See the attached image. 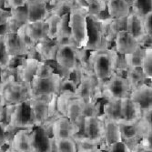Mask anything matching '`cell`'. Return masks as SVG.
Segmentation results:
<instances>
[{
  "mask_svg": "<svg viewBox=\"0 0 152 152\" xmlns=\"http://www.w3.org/2000/svg\"><path fill=\"white\" fill-rule=\"evenodd\" d=\"M118 54L115 48L90 51L88 66L91 74L99 81H105L116 73Z\"/></svg>",
  "mask_w": 152,
  "mask_h": 152,
  "instance_id": "obj_1",
  "label": "cell"
},
{
  "mask_svg": "<svg viewBox=\"0 0 152 152\" xmlns=\"http://www.w3.org/2000/svg\"><path fill=\"white\" fill-rule=\"evenodd\" d=\"M86 51V49L77 48L73 45H65L58 48L54 61L63 70V74L60 75L61 77H66L71 71L77 68L88 69Z\"/></svg>",
  "mask_w": 152,
  "mask_h": 152,
  "instance_id": "obj_2",
  "label": "cell"
},
{
  "mask_svg": "<svg viewBox=\"0 0 152 152\" xmlns=\"http://www.w3.org/2000/svg\"><path fill=\"white\" fill-rule=\"evenodd\" d=\"M107 18L91 17L87 15L88 23V44L86 50L96 51L108 48L106 35V23Z\"/></svg>",
  "mask_w": 152,
  "mask_h": 152,
  "instance_id": "obj_3",
  "label": "cell"
},
{
  "mask_svg": "<svg viewBox=\"0 0 152 152\" xmlns=\"http://www.w3.org/2000/svg\"><path fill=\"white\" fill-rule=\"evenodd\" d=\"M68 26L71 38L77 48L85 49L88 44L87 13L78 7H74L68 17Z\"/></svg>",
  "mask_w": 152,
  "mask_h": 152,
  "instance_id": "obj_4",
  "label": "cell"
},
{
  "mask_svg": "<svg viewBox=\"0 0 152 152\" xmlns=\"http://www.w3.org/2000/svg\"><path fill=\"white\" fill-rule=\"evenodd\" d=\"M26 25L20 26L16 33H4L7 52L12 58L26 56L35 45L26 34Z\"/></svg>",
  "mask_w": 152,
  "mask_h": 152,
  "instance_id": "obj_5",
  "label": "cell"
},
{
  "mask_svg": "<svg viewBox=\"0 0 152 152\" xmlns=\"http://www.w3.org/2000/svg\"><path fill=\"white\" fill-rule=\"evenodd\" d=\"M61 79L60 74L58 72H55L53 75L44 78L34 77L30 82L32 98H51L54 95H58Z\"/></svg>",
  "mask_w": 152,
  "mask_h": 152,
  "instance_id": "obj_6",
  "label": "cell"
},
{
  "mask_svg": "<svg viewBox=\"0 0 152 152\" xmlns=\"http://www.w3.org/2000/svg\"><path fill=\"white\" fill-rule=\"evenodd\" d=\"M6 105H17L29 100L32 98L30 84L13 81L0 86Z\"/></svg>",
  "mask_w": 152,
  "mask_h": 152,
  "instance_id": "obj_7",
  "label": "cell"
},
{
  "mask_svg": "<svg viewBox=\"0 0 152 152\" xmlns=\"http://www.w3.org/2000/svg\"><path fill=\"white\" fill-rule=\"evenodd\" d=\"M130 91L131 88L127 78L115 73L111 77L103 81L102 99H121L129 96Z\"/></svg>",
  "mask_w": 152,
  "mask_h": 152,
  "instance_id": "obj_8",
  "label": "cell"
},
{
  "mask_svg": "<svg viewBox=\"0 0 152 152\" xmlns=\"http://www.w3.org/2000/svg\"><path fill=\"white\" fill-rule=\"evenodd\" d=\"M7 126L11 130L16 131L18 129H31L34 128L29 100L14 105Z\"/></svg>",
  "mask_w": 152,
  "mask_h": 152,
  "instance_id": "obj_9",
  "label": "cell"
},
{
  "mask_svg": "<svg viewBox=\"0 0 152 152\" xmlns=\"http://www.w3.org/2000/svg\"><path fill=\"white\" fill-rule=\"evenodd\" d=\"M51 124L34 127L30 129L32 152H51L53 137L50 130Z\"/></svg>",
  "mask_w": 152,
  "mask_h": 152,
  "instance_id": "obj_10",
  "label": "cell"
},
{
  "mask_svg": "<svg viewBox=\"0 0 152 152\" xmlns=\"http://www.w3.org/2000/svg\"><path fill=\"white\" fill-rule=\"evenodd\" d=\"M51 135L55 140L74 137L80 133V127L66 117L60 116L54 119L50 126Z\"/></svg>",
  "mask_w": 152,
  "mask_h": 152,
  "instance_id": "obj_11",
  "label": "cell"
},
{
  "mask_svg": "<svg viewBox=\"0 0 152 152\" xmlns=\"http://www.w3.org/2000/svg\"><path fill=\"white\" fill-rule=\"evenodd\" d=\"M81 130L77 135L86 136L89 139L99 141L102 144L103 141V118L99 117H85L81 120Z\"/></svg>",
  "mask_w": 152,
  "mask_h": 152,
  "instance_id": "obj_12",
  "label": "cell"
},
{
  "mask_svg": "<svg viewBox=\"0 0 152 152\" xmlns=\"http://www.w3.org/2000/svg\"><path fill=\"white\" fill-rule=\"evenodd\" d=\"M51 98L33 96V98L29 99V105L33 116L34 127L45 125L47 123H52L49 121V110H48V104Z\"/></svg>",
  "mask_w": 152,
  "mask_h": 152,
  "instance_id": "obj_13",
  "label": "cell"
},
{
  "mask_svg": "<svg viewBox=\"0 0 152 152\" xmlns=\"http://www.w3.org/2000/svg\"><path fill=\"white\" fill-rule=\"evenodd\" d=\"M102 116V115H101ZM103 118V141L101 149H108L110 147L124 143L118 121L110 120L102 116Z\"/></svg>",
  "mask_w": 152,
  "mask_h": 152,
  "instance_id": "obj_14",
  "label": "cell"
},
{
  "mask_svg": "<svg viewBox=\"0 0 152 152\" xmlns=\"http://www.w3.org/2000/svg\"><path fill=\"white\" fill-rule=\"evenodd\" d=\"M114 43L115 50L121 56L132 54L141 47L139 40L135 38L127 30L119 31L114 38Z\"/></svg>",
  "mask_w": 152,
  "mask_h": 152,
  "instance_id": "obj_15",
  "label": "cell"
},
{
  "mask_svg": "<svg viewBox=\"0 0 152 152\" xmlns=\"http://www.w3.org/2000/svg\"><path fill=\"white\" fill-rule=\"evenodd\" d=\"M96 80L95 77L91 74L90 71L86 72L82 76L80 81L78 82L77 90L75 92L76 96L83 102H87L93 100L94 88L96 84Z\"/></svg>",
  "mask_w": 152,
  "mask_h": 152,
  "instance_id": "obj_16",
  "label": "cell"
},
{
  "mask_svg": "<svg viewBox=\"0 0 152 152\" xmlns=\"http://www.w3.org/2000/svg\"><path fill=\"white\" fill-rule=\"evenodd\" d=\"M129 99L137 103L141 109H147L152 107V87L151 82L133 88L129 93Z\"/></svg>",
  "mask_w": 152,
  "mask_h": 152,
  "instance_id": "obj_17",
  "label": "cell"
},
{
  "mask_svg": "<svg viewBox=\"0 0 152 152\" xmlns=\"http://www.w3.org/2000/svg\"><path fill=\"white\" fill-rule=\"evenodd\" d=\"M106 10L112 19L126 18L131 12L130 0H107Z\"/></svg>",
  "mask_w": 152,
  "mask_h": 152,
  "instance_id": "obj_18",
  "label": "cell"
},
{
  "mask_svg": "<svg viewBox=\"0 0 152 152\" xmlns=\"http://www.w3.org/2000/svg\"><path fill=\"white\" fill-rule=\"evenodd\" d=\"M47 2L26 4V23L45 21L50 14Z\"/></svg>",
  "mask_w": 152,
  "mask_h": 152,
  "instance_id": "obj_19",
  "label": "cell"
},
{
  "mask_svg": "<svg viewBox=\"0 0 152 152\" xmlns=\"http://www.w3.org/2000/svg\"><path fill=\"white\" fill-rule=\"evenodd\" d=\"M30 129H18L14 133L9 142V148L15 152H32Z\"/></svg>",
  "mask_w": 152,
  "mask_h": 152,
  "instance_id": "obj_20",
  "label": "cell"
},
{
  "mask_svg": "<svg viewBox=\"0 0 152 152\" xmlns=\"http://www.w3.org/2000/svg\"><path fill=\"white\" fill-rule=\"evenodd\" d=\"M39 60L32 58H26L23 60V63L17 66L18 81L30 84L33 77L36 75Z\"/></svg>",
  "mask_w": 152,
  "mask_h": 152,
  "instance_id": "obj_21",
  "label": "cell"
},
{
  "mask_svg": "<svg viewBox=\"0 0 152 152\" xmlns=\"http://www.w3.org/2000/svg\"><path fill=\"white\" fill-rule=\"evenodd\" d=\"M142 109L140 105L129 99H121V120L139 121L141 118Z\"/></svg>",
  "mask_w": 152,
  "mask_h": 152,
  "instance_id": "obj_22",
  "label": "cell"
},
{
  "mask_svg": "<svg viewBox=\"0 0 152 152\" xmlns=\"http://www.w3.org/2000/svg\"><path fill=\"white\" fill-rule=\"evenodd\" d=\"M26 34L31 42L36 45L40 41L48 39L47 35V26L45 21H39L34 23L26 24Z\"/></svg>",
  "mask_w": 152,
  "mask_h": 152,
  "instance_id": "obj_23",
  "label": "cell"
},
{
  "mask_svg": "<svg viewBox=\"0 0 152 152\" xmlns=\"http://www.w3.org/2000/svg\"><path fill=\"white\" fill-rule=\"evenodd\" d=\"M58 48V47L56 45L54 40L47 39L37 43L34 49L37 54L39 61H48L55 60Z\"/></svg>",
  "mask_w": 152,
  "mask_h": 152,
  "instance_id": "obj_24",
  "label": "cell"
},
{
  "mask_svg": "<svg viewBox=\"0 0 152 152\" xmlns=\"http://www.w3.org/2000/svg\"><path fill=\"white\" fill-rule=\"evenodd\" d=\"M126 30L139 40L140 43L145 38V37H147L143 30L142 17L132 11L126 18Z\"/></svg>",
  "mask_w": 152,
  "mask_h": 152,
  "instance_id": "obj_25",
  "label": "cell"
},
{
  "mask_svg": "<svg viewBox=\"0 0 152 152\" xmlns=\"http://www.w3.org/2000/svg\"><path fill=\"white\" fill-rule=\"evenodd\" d=\"M101 115L110 120H121V99H105V103L103 104V113Z\"/></svg>",
  "mask_w": 152,
  "mask_h": 152,
  "instance_id": "obj_26",
  "label": "cell"
},
{
  "mask_svg": "<svg viewBox=\"0 0 152 152\" xmlns=\"http://www.w3.org/2000/svg\"><path fill=\"white\" fill-rule=\"evenodd\" d=\"M66 117L69 120H71L73 123L77 124V125L80 127L82 120V100H80L77 98L72 99L69 102V104L67 105Z\"/></svg>",
  "mask_w": 152,
  "mask_h": 152,
  "instance_id": "obj_27",
  "label": "cell"
},
{
  "mask_svg": "<svg viewBox=\"0 0 152 152\" xmlns=\"http://www.w3.org/2000/svg\"><path fill=\"white\" fill-rule=\"evenodd\" d=\"M124 77L127 78L131 90L144 83L151 82V80H148L145 77L140 68H128Z\"/></svg>",
  "mask_w": 152,
  "mask_h": 152,
  "instance_id": "obj_28",
  "label": "cell"
},
{
  "mask_svg": "<svg viewBox=\"0 0 152 152\" xmlns=\"http://www.w3.org/2000/svg\"><path fill=\"white\" fill-rule=\"evenodd\" d=\"M73 139L76 141L77 151H86V150H93L96 148H101L100 142L93 140L86 136L76 135Z\"/></svg>",
  "mask_w": 152,
  "mask_h": 152,
  "instance_id": "obj_29",
  "label": "cell"
},
{
  "mask_svg": "<svg viewBox=\"0 0 152 152\" xmlns=\"http://www.w3.org/2000/svg\"><path fill=\"white\" fill-rule=\"evenodd\" d=\"M76 94L73 92L69 91H63L60 92L58 96H57V100H56V107L57 110L60 116L66 117V107L67 105L69 104V102L76 99Z\"/></svg>",
  "mask_w": 152,
  "mask_h": 152,
  "instance_id": "obj_30",
  "label": "cell"
},
{
  "mask_svg": "<svg viewBox=\"0 0 152 152\" xmlns=\"http://www.w3.org/2000/svg\"><path fill=\"white\" fill-rule=\"evenodd\" d=\"M145 54V48L140 47L136 52L123 56L128 68H140L141 61Z\"/></svg>",
  "mask_w": 152,
  "mask_h": 152,
  "instance_id": "obj_31",
  "label": "cell"
},
{
  "mask_svg": "<svg viewBox=\"0 0 152 152\" xmlns=\"http://www.w3.org/2000/svg\"><path fill=\"white\" fill-rule=\"evenodd\" d=\"M140 70L148 80L152 78V48H145V54L141 61Z\"/></svg>",
  "mask_w": 152,
  "mask_h": 152,
  "instance_id": "obj_32",
  "label": "cell"
},
{
  "mask_svg": "<svg viewBox=\"0 0 152 152\" xmlns=\"http://www.w3.org/2000/svg\"><path fill=\"white\" fill-rule=\"evenodd\" d=\"M131 11L142 17L152 11V0H130Z\"/></svg>",
  "mask_w": 152,
  "mask_h": 152,
  "instance_id": "obj_33",
  "label": "cell"
},
{
  "mask_svg": "<svg viewBox=\"0 0 152 152\" xmlns=\"http://www.w3.org/2000/svg\"><path fill=\"white\" fill-rule=\"evenodd\" d=\"M100 102L98 101H82V118L85 117H99L100 116Z\"/></svg>",
  "mask_w": 152,
  "mask_h": 152,
  "instance_id": "obj_34",
  "label": "cell"
},
{
  "mask_svg": "<svg viewBox=\"0 0 152 152\" xmlns=\"http://www.w3.org/2000/svg\"><path fill=\"white\" fill-rule=\"evenodd\" d=\"M59 19H60L59 17H58L56 15H53V14H49L48 18L45 20V23L47 26L48 38L50 40H55V38L57 37Z\"/></svg>",
  "mask_w": 152,
  "mask_h": 152,
  "instance_id": "obj_35",
  "label": "cell"
},
{
  "mask_svg": "<svg viewBox=\"0 0 152 152\" xmlns=\"http://www.w3.org/2000/svg\"><path fill=\"white\" fill-rule=\"evenodd\" d=\"M58 152H77L76 141L73 137L55 140Z\"/></svg>",
  "mask_w": 152,
  "mask_h": 152,
  "instance_id": "obj_36",
  "label": "cell"
},
{
  "mask_svg": "<svg viewBox=\"0 0 152 152\" xmlns=\"http://www.w3.org/2000/svg\"><path fill=\"white\" fill-rule=\"evenodd\" d=\"M74 7H75V5L73 1H64V2H60L57 5L53 6L51 9L49 10V12L50 14H53V15H56L61 18L64 15L69 14Z\"/></svg>",
  "mask_w": 152,
  "mask_h": 152,
  "instance_id": "obj_37",
  "label": "cell"
},
{
  "mask_svg": "<svg viewBox=\"0 0 152 152\" xmlns=\"http://www.w3.org/2000/svg\"><path fill=\"white\" fill-rule=\"evenodd\" d=\"M14 60L7 52L5 41H4V33H0V69H3L9 66Z\"/></svg>",
  "mask_w": 152,
  "mask_h": 152,
  "instance_id": "obj_38",
  "label": "cell"
},
{
  "mask_svg": "<svg viewBox=\"0 0 152 152\" xmlns=\"http://www.w3.org/2000/svg\"><path fill=\"white\" fill-rule=\"evenodd\" d=\"M68 17H69V14H66V15H64L63 17L60 18L56 38L57 37L71 38L70 29H69V26H68Z\"/></svg>",
  "mask_w": 152,
  "mask_h": 152,
  "instance_id": "obj_39",
  "label": "cell"
},
{
  "mask_svg": "<svg viewBox=\"0 0 152 152\" xmlns=\"http://www.w3.org/2000/svg\"><path fill=\"white\" fill-rule=\"evenodd\" d=\"M55 72H56L55 68L51 65H49L48 61H39L35 77L39 78H44L53 75Z\"/></svg>",
  "mask_w": 152,
  "mask_h": 152,
  "instance_id": "obj_40",
  "label": "cell"
},
{
  "mask_svg": "<svg viewBox=\"0 0 152 152\" xmlns=\"http://www.w3.org/2000/svg\"><path fill=\"white\" fill-rule=\"evenodd\" d=\"M11 133L10 129L7 124L0 121V148H4L7 144H9V134Z\"/></svg>",
  "mask_w": 152,
  "mask_h": 152,
  "instance_id": "obj_41",
  "label": "cell"
},
{
  "mask_svg": "<svg viewBox=\"0 0 152 152\" xmlns=\"http://www.w3.org/2000/svg\"><path fill=\"white\" fill-rule=\"evenodd\" d=\"M77 84L72 79L68 78V77H62L61 83H60V89L59 93L63 91H69L75 93L77 90Z\"/></svg>",
  "mask_w": 152,
  "mask_h": 152,
  "instance_id": "obj_42",
  "label": "cell"
},
{
  "mask_svg": "<svg viewBox=\"0 0 152 152\" xmlns=\"http://www.w3.org/2000/svg\"><path fill=\"white\" fill-rule=\"evenodd\" d=\"M143 30L147 37H152V11L147 13L142 18Z\"/></svg>",
  "mask_w": 152,
  "mask_h": 152,
  "instance_id": "obj_43",
  "label": "cell"
},
{
  "mask_svg": "<svg viewBox=\"0 0 152 152\" xmlns=\"http://www.w3.org/2000/svg\"><path fill=\"white\" fill-rule=\"evenodd\" d=\"M140 120L148 128H152V107L142 110Z\"/></svg>",
  "mask_w": 152,
  "mask_h": 152,
  "instance_id": "obj_44",
  "label": "cell"
},
{
  "mask_svg": "<svg viewBox=\"0 0 152 152\" xmlns=\"http://www.w3.org/2000/svg\"><path fill=\"white\" fill-rule=\"evenodd\" d=\"M26 0H6L7 7L10 10H16L26 7Z\"/></svg>",
  "mask_w": 152,
  "mask_h": 152,
  "instance_id": "obj_45",
  "label": "cell"
},
{
  "mask_svg": "<svg viewBox=\"0 0 152 152\" xmlns=\"http://www.w3.org/2000/svg\"><path fill=\"white\" fill-rule=\"evenodd\" d=\"M11 17V10L0 7V26H5Z\"/></svg>",
  "mask_w": 152,
  "mask_h": 152,
  "instance_id": "obj_46",
  "label": "cell"
},
{
  "mask_svg": "<svg viewBox=\"0 0 152 152\" xmlns=\"http://www.w3.org/2000/svg\"><path fill=\"white\" fill-rule=\"evenodd\" d=\"M73 2H74V5L76 7H78L82 10H84L88 11V2H87V0H73Z\"/></svg>",
  "mask_w": 152,
  "mask_h": 152,
  "instance_id": "obj_47",
  "label": "cell"
},
{
  "mask_svg": "<svg viewBox=\"0 0 152 152\" xmlns=\"http://www.w3.org/2000/svg\"><path fill=\"white\" fill-rule=\"evenodd\" d=\"M5 106H6V102H5L4 96H3V93L1 90H0V121H1V118H2V114L4 111Z\"/></svg>",
  "mask_w": 152,
  "mask_h": 152,
  "instance_id": "obj_48",
  "label": "cell"
},
{
  "mask_svg": "<svg viewBox=\"0 0 152 152\" xmlns=\"http://www.w3.org/2000/svg\"><path fill=\"white\" fill-rule=\"evenodd\" d=\"M26 4H30V3H37V2H47L48 0H26Z\"/></svg>",
  "mask_w": 152,
  "mask_h": 152,
  "instance_id": "obj_49",
  "label": "cell"
},
{
  "mask_svg": "<svg viewBox=\"0 0 152 152\" xmlns=\"http://www.w3.org/2000/svg\"><path fill=\"white\" fill-rule=\"evenodd\" d=\"M77 152H103V149L101 148H96L93 150H86V151H77Z\"/></svg>",
  "mask_w": 152,
  "mask_h": 152,
  "instance_id": "obj_50",
  "label": "cell"
},
{
  "mask_svg": "<svg viewBox=\"0 0 152 152\" xmlns=\"http://www.w3.org/2000/svg\"><path fill=\"white\" fill-rule=\"evenodd\" d=\"M96 2H98L99 4H100V5H102V6H107V0H95Z\"/></svg>",
  "mask_w": 152,
  "mask_h": 152,
  "instance_id": "obj_51",
  "label": "cell"
},
{
  "mask_svg": "<svg viewBox=\"0 0 152 152\" xmlns=\"http://www.w3.org/2000/svg\"><path fill=\"white\" fill-rule=\"evenodd\" d=\"M0 152H6V150L3 149V148H0Z\"/></svg>",
  "mask_w": 152,
  "mask_h": 152,
  "instance_id": "obj_52",
  "label": "cell"
}]
</instances>
